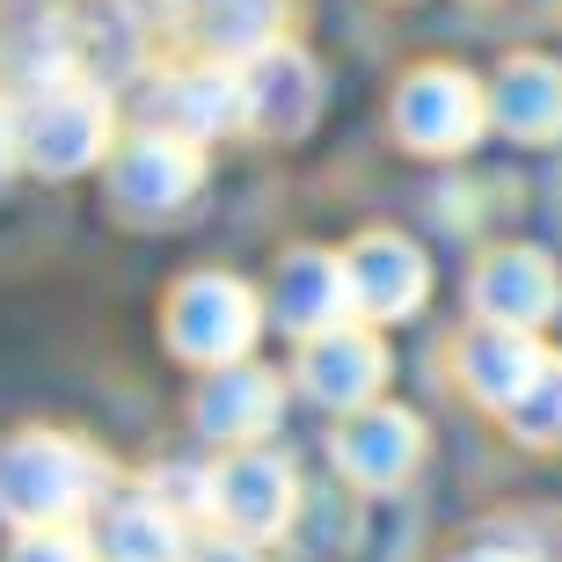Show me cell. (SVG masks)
Segmentation results:
<instances>
[{
    "instance_id": "6da1fadb",
    "label": "cell",
    "mask_w": 562,
    "mask_h": 562,
    "mask_svg": "<svg viewBox=\"0 0 562 562\" xmlns=\"http://www.w3.org/2000/svg\"><path fill=\"white\" fill-rule=\"evenodd\" d=\"M110 460L81 438L59 431H22L0 446V519L30 526H74L88 504H103Z\"/></svg>"
},
{
    "instance_id": "7a4b0ae2",
    "label": "cell",
    "mask_w": 562,
    "mask_h": 562,
    "mask_svg": "<svg viewBox=\"0 0 562 562\" xmlns=\"http://www.w3.org/2000/svg\"><path fill=\"white\" fill-rule=\"evenodd\" d=\"M15 146L37 176H81L110 154V95L81 74L30 88L15 103Z\"/></svg>"
},
{
    "instance_id": "3957f363",
    "label": "cell",
    "mask_w": 562,
    "mask_h": 562,
    "mask_svg": "<svg viewBox=\"0 0 562 562\" xmlns=\"http://www.w3.org/2000/svg\"><path fill=\"white\" fill-rule=\"evenodd\" d=\"M256 322H263L256 292L241 285V278H227V271L183 278V292L168 300V344H176L183 358H198V366H212V373L249 358Z\"/></svg>"
},
{
    "instance_id": "277c9868",
    "label": "cell",
    "mask_w": 562,
    "mask_h": 562,
    "mask_svg": "<svg viewBox=\"0 0 562 562\" xmlns=\"http://www.w3.org/2000/svg\"><path fill=\"white\" fill-rule=\"evenodd\" d=\"M212 512L227 519L234 541H271V533H285L292 512H300L292 460L271 453V446H234V453L212 468Z\"/></svg>"
},
{
    "instance_id": "5b68a950",
    "label": "cell",
    "mask_w": 562,
    "mask_h": 562,
    "mask_svg": "<svg viewBox=\"0 0 562 562\" xmlns=\"http://www.w3.org/2000/svg\"><path fill=\"white\" fill-rule=\"evenodd\" d=\"M139 125L168 132V139H190V146L249 125V117H241V66L205 59V66H183V74H161L139 103Z\"/></svg>"
},
{
    "instance_id": "8992f818",
    "label": "cell",
    "mask_w": 562,
    "mask_h": 562,
    "mask_svg": "<svg viewBox=\"0 0 562 562\" xmlns=\"http://www.w3.org/2000/svg\"><path fill=\"white\" fill-rule=\"evenodd\" d=\"M198 183H205V154L190 139H168V132H139L110 161V198L125 220H168L198 198Z\"/></svg>"
},
{
    "instance_id": "52a82bcc",
    "label": "cell",
    "mask_w": 562,
    "mask_h": 562,
    "mask_svg": "<svg viewBox=\"0 0 562 562\" xmlns=\"http://www.w3.org/2000/svg\"><path fill=\"white\" fill-rule=\"evenodd\" d=\"M482 117H490L482 88L468 74H453V66H424L395 95V132L409 146H424V154H460L482 132Z\"/></svg>"
},
{
    "instance_id": "ba28073f",
    "label": "cell",
    "mask_w": 562,
    "mask_h": 562,
    "mask_svg": "<svg viewBox=\"0 0 562 562\" xmlns=\"http://www.w3.org/2000/svg\"><path fill=\"white\" fill-rule=\"evenodd\" d=\"M380 380H387V344L358 322H336L300 344V387L329 409H366Z\"/></svg>"
},
{
    "instance_id": "9c48e42d",
    "label": "cell",
    "mask_w": 562,
    "mask_h": 562,
    "mask_svg": "<svg viewBox=\"0 0 562 562\" xmlns=\"http://www.w3.org/2000/svg\"><path fill=\"white\" fill-rule=\"evenodd\" d=\"M468 300H475V314L490 329H541L562 307V278L541 249H497V256H482Z\"/></svg>"
},
{
    "instance_id": "30bf717a",
    "label": "cell",
    "mask_w": 562,
    "mask_h": 562,
    "mask_svg": "<svg viewBox=\"0 0 562 562\" xmlns=\"http://www.w3.org/2000/svg\"><path fill=\"white\" fill-rule=\"evenodd\" d=\"M314 110H322V74L307 52L271 44V52L241 59V117L256 132H307Z\"/></svg>"
},
{
    "instance_id": "8fae6325",
    "label": "cell",
    "mask_w": 562,
    "mask_h": 562,
    "mask_svg": "<svg viewBox=\"0 0 562 562\" xmlns=\"http://www.w3.org/2000/svg\"><path fill=\"white\" fill-rule=\"evenodd\" d=\"M344 278H351V314H366V322H402L431 292L417 241H402V234H366L344 256Z\"/></svg>"
},
{
    "instance_id": "7c38bea8",
    "label": "cell",
    "mask_w": 562,
    "mask_h": 562,
    "mask_svg": "<svg viewBox=\"0 0 562 562\" xmlns=\"http://www.w3.org/2000/svg\"><path fill=\"white\" fill-rule=\"evenodd\" d=\"M285 409V387H278L263 366H220V373L198 387V431L220 438V446H256V438L278 424Z\"/></svg>"
},
{
    "instance_id": "4fadbf2b",
    "label": "cell",
    "mask_w": 562,
    "mask_h": 562,
    "mask_svg": "<svg viewBox=\"0 0 562 562\" xmlns=\"http://www.w3.org/2000/svg\"><path fill=\"white\" fill-rule=\"evenodd\" d=\"M417 453H424L417 417L380 409V402H366V409L336 431V460H344V475H351L358 490H395V482L417 468Z\"/></svg>"
},
{
    "instance_id": "5bb4252c",
    "label": "cell",
    "mask_w": 562,
    "mask_h": 562,
    "mask_svg": "<svg viewBox=\"0 0 562 562\" xmlns=\"http://www.w3.org/2000/svg\"><path fill=\"white\" fill-rule=\"evenodd\" d=\"M271 314H278V329H292L300 344H307V336H322V329H336V322H358L344 263H336V256H322V249L285 256V263H278Z\"/></svg>"
},
{
    "instance_id": "9a60e30c",
    "label": "cell",
    "mask_w": 562,
    "mask_h": 562,
    "mask_svg": "<svg viewBox=\"0 0 562 562\" xmlns=\"http://www.w3.org/2000/svg\"><path fill=\"white\" fill-rule=\"evenodd\" d=\"M95 555L103 562H190V533L161 497H103L95 512Z\"/></svg>"
},
{
    "instance_id": "2e32d148",
    "label": "cell",
    "mask_w": 562,
    "mask_h": 562,
    "mask_svg": "<svg viewBox=\"0 0 562 562\" xmlns=\"http://www.w3.org/2000/svg\"><path fill=\"white\" fill-rule=\"evenodd\" d=\"M541 366H548V351H541L533 329H490V322H482V329L460 344V380H468L490 409H512Z\"/></svg>"
},
{
    "instance_id": "e0dca14e",
    "label": "cell",
    "mask_w": 562,
    "mask_h": 562,
    "mask_svg": "<svg viewBox=\"0 0 562 562\" xmlns=\"http://www.w3.org/2000/svg\"><path fill=\"white\" fill-rule=\"evenodd\" d=\"M490 117L519 139H562V66L512 59L490 88Z\"/></svg>"
},
{
    "instance_id": "ac0fdd59",
    "label": "cell",
    "mask_w": 562,
    "mask_h": 562,
    "mask_svg": "<svg viewBox=\"0 0 562 562\" xmlns=\"http://www.w3.org/2000/svg\"><path fill=\"white\" fill-rule=\"evenodd\" d=\"M278 22H285V0H190V30L212 59H256L278 44Z\"/></svg>"
},
{
    "instance_id": "d6986e66",
    "label": "cell",
    "mask_w": 562,
    "mask_h": 562,
    "mask_svg": "<svg viewBox=\"0 0 562 562\" xmlns=\"http://www.w3.org/2000/svg\"><path fill=\"white\" fill-rule=\"evenodd\" d=\"M504 424L519 438H562V358L548 351V366L526 380V395L504 409Z\"/></svg>"
},
{
    "instance_id": "ffe728a7",
    "label": "cell",
    "mask_w": 562,
    "mask_h": 562,
    "mask_svg": "<svg viewBox=\"0 0 562 562\" xmlns=\"http://www.w3.org/2000/svg\"><path fill=\"white\" fill-rule=\"evenodd\" d=\"M146 497H161L176 519H190V512H212V468H183V460H161V468L146 475Z\"/></svg>"
},
{
    "instance_id": "44dd1931",
    "label": "cell",
    "mask_w": 562,
    "mask_h": 562,
    "mask_svg": "<svg viewBox=\"0 0 562 562\" xmlns=\"http://www.w3.org/2000/svg\"><path fill=\"white\" fill-rule=\"evenodd\" d=\"M8 562H103V555H95V541L74 533V526H30V533L8 548Z\"/></svg>"
},
{
    "instance_id": "7402d4cb",
    "label": "cell",
    "mask_w": 562,
    "mask_h": 562,
    "mask_svg": "<svg viewBox=\"0 0 562 562\" xmlns=\"http://www.w3.org/2000/svg\"><path fill=\"white\" fill-rule=\"evenodd\" d=\"M15 161H22V146H15V110H0V183L15 176Z\"/></svg>"
},
{
    "instance_id": "603a6c76",
    "label": "cell",
    "mask_w": 562,
    "mask_h": 562,
    "mask_svg": "<svg viewBox=\"0 0 562 562\" xmlns=\"http://www.w3.org/2000/svg\"><path fill=\"white\" fill-rule=\"evenodd\" d=\"M190 562H256V555H249V548H241V541H212V548H198V555H190Z\"/></svg>"
},
{
    "instance_id": "cb8c5ba5",
    "label": "cell",
    "mask_w": 562,
    "mask_h": 562,
    "mask_svg": "<svg viewBox=\"0 0 562 562\" xmlns=\"http://www.w3.org/2000/svg\"><path fill=\"white\" fill-rule=\"evenodd\" d=\"M453 562H526V555H504V548H468V555H453Z\"/></svg>"
},
{
    "instance_id": "d4e9b609",
    "label": "cell",
    "mask_w": 562,
    "mask_h": 562,
    "mask_svg": "<svg viewBox=\"0 0 562 562\" xmlns=\"http://www.w3.org/2000/svg\"><path fill=\"white\" fill-rule=\"evenodd\" d=\"M132 8H183V0H132Z\"/></svg>"
}]
</instances>
